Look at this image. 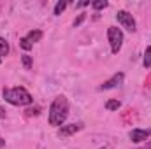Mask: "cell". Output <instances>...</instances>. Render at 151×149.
Returning a JSON list of instances; mask_svg holds the SVG:
<instances>
[{
    "label": "cell",
    "mask_w": 151,
    "mask_h": 149,
    "mask_svg": "<svg viewBox=\"0 0 151 149\" xmlns=\"http://www.w3.org/2000/svg\"><path fill=\"white\" fill-rule=\"evenodd\" d=\"M69 116V102L63 95L56 97L49 107V125L51 126H62Z\"/></svg>",
    "instance_id": "obj_1"
},
{
    "label": "cell",
    "mask_w": 151,
    "mask_h": 149,
    "mask_svg": "<svg viewBox=\"0 0 151 149\" xmlns=\"http://www.w3.org/2000/svg\"><path fill=\"white\" fill-rule=\"evenodd\" d=\"M2 93H4V98L12 105H30L34 102L32 95L23 86H16V88H11V90L5 88Z\"/></svg>",
    "instance_id": "obj_2"
},
{
    "label": "cell",
    "mask_w": 151,
    "mask_h": 149,
    "mask_svg": "<svg viewBox=\"0 0 151 149\" xmlns=\"http://www.w3.org/2000/svg\"><path fill=\"white\" fill-rule=\"evenodd\" d=\"M107 39L111 44V51L114 54H118V51L121 49V44H123V32L116 27H109L107 28Z\"/></svg>",
    "instance_id": "obj_3"
},
{
    "label": "cell",
    "mask_w": 151,
    "mask_h": 149,
    "mask_svg": "<svg viewBox=\"0 0 151 149\" xmlns=\"http://www.w3.org/2000/svg\"><path fill=\"white\" fill-rule=\"evenodd\" d=\"M116 18H118V23H119L123 28H127L128 32H135V19H134V16H132L130 12H127V11H118Z\"/></svg>",
    "instance_id": "obj_4"
},
{
    "label": "cell",
    "mask_w": 151,
    "mask_h": 149,
    "mask_svg": "<svg viewBox=\"0 0 151 149\" xmlns=\"http://www.w3.org/2000/svg\"><path fill=\"white\" fill-rule=\"evenodd\" d=\"M151 135V130L150 128H135V130H132L130 132V140L132 142H135V144H139V142H142V140H146L148 137Z\"/></svg>",
    "instance_id": "obj_5"
},
{
    "label": "cell",
    "mask_w": 151,
    "mask_h": 149,
    "mask_svg": "<svg viewBox=\"0 0 151 149\" xmlns=\"http://www.w3.org/2000/svg\"><path fill=\"white\" fill-rule=\"evenodd\" d=\"M123 77L125 75L121 74V72H118V74H114L111 79H107L104 84H100V90H111V88H116V86H119L121 82H123Z\"/></svg>",
    "instance_id": "obj_6"
},
{
    "label": "cell",
    "mask_w": 151,
    "mask_h": 149,
    "mask_svg": "<svg viewBox=\"0 0 151 149\" xmlns=\"http://www.w3.org/2000/svg\"><path fill=\"white\" fill-rule=\"evenodd\" d=\"M83 128V125H76V123H70V125H65V126H62L60 130H58V135L60 137H69V135H74L76 132H79Z\"/></svg>",
    "instance_id": "obj_7"
},
{
    "label": "cell",
    "mask_w": 151,
    "mask_h": 149,
    "mask_svg": "<svg viewBox=\"0 0 151 149\" xmlns=\"http://www.w3.org/2000/svg\"><path fill=\"white\" fill-rule=\"evenodd\" d=\"M27 39H28L32 44H34V42H39V40L42 39V32H40V30H32V32L28 34V37H27Z\"/></svg>",
    "instance_id": "obj_8"
},
{
    "label": "cell",
    "mask_w": 151,
    "mask_h": 149,
    "mask_svg": "<svg viewBox=\"0 0 151 149\" xmlns=\"http://www.w3.org/2000/svg\"><path fill=\"white\" fill-rule=\"evenodd\" d=\"M121 107V102L119 100H107V104H106V109L107 111H118Z\"/></svg>",
    "instance_id": "obj_9"
},
{
    "label": "cell",
    "mask_w": 151,
    "mask_h": 149,
    "mask_svg": "<svg viewBox=\"0 0 151 149\" xmlns=\"http://www.w3.org/2000/svg\"><path fill=\"white\" fill-rule=\"evenodd\" d=\"M21 62H23V67H25L27 70H32V67H34V62H32V58H30L28 54H23V56H21Z\"/></svg>",
    "instance_id": "obj_10"
},
{
    "label": "cell",
    "mask_w": 151,
    "mask_h": 149,
    "mask_svg": "<svg viewBox=\"0 0 151 149\" xmlns=\"http://www.w3.org/2000/svg\"><path fill=\"white\" fill-rule=\"evenodd\" d=\"M7 53H9V44H7V40H5V39L0 37V58H2V56H5Z\"/></svg>",
    "instance_id": "obj_11"
},
{
    "label": "cell",
    "mask_w": 151,
    "mask_h": 149,
    "mask_svg": "<svg viewBox=\"0 0 151 149\" xmlns=\"http://www.w3.org/2000/svg\"><path fill=\"white\" fill-rule=\"evenodd\" d=\"M91 7L95 11H100V9H106L107 7V2L106 0H95V2H91Z\"/></svg>",
    "instance_id": "obj_12"
},
{
    "label": "cell",
    "mask_w": 151,
    "mask_h": 149,
    "mask_svg": "<svg viewBox=\"0 0 151 149\" xmlns=\"http://www.w3.org/2000/svg\"><path fill=\"white\" fill-rule=\"evenodd\" d=\"M65 7H67V2L60 0V2H58V4L55 5V14H56V16H60V14H62V12L65 11Z\"/></svg>",
    "instance_id": "obj_13"
},
{
    "label": "cell",
    "mask_w": 151,
    "mask_h": 149,
    "mask_svg": "<svg viewBox=\"0 0 151 149\" xmlns=\"http://www.w3.org/2000/svg\"><path fill=\"white\" fill-rule=\"evenodd\" d=\"M144 67H146V69L151 67V46L146 47V53H144Z\"/></svg>",
    "instance_id": "obj_14"
},
{
    "label": "cell",
    "mask_w": 151,
    "mask_h": 149,
    "mask_svg": "<svg viewBox=\"0 0 151 149\" xmlns=\"http://www.w3.org/2000/svg\"><path fill=\"white\" fill-rule=\"evenodd\" d=\"M19 46H21L25 51H30V49L34 47V44H32V42H30L27 37H25V39H19Z\"/></svg>",
    "instance_id": "obj_15"
},
{
    "label": "cell",
    "mask_w": 151,
    "mask_h": 149,
    "mask_svg": "<svg viewBox=\"0 0 151 149\" xmlns=\"http://www.w3.org/2000/svg\"><path fill=\"white\" fill-rule=\"evenodd\" d=\"M84 18H86L84 14H79V16H77V18L74 19V27H79V25H81V23L84 21Z\"/></svg>",
    "instance_id": "obj_16"
},
{
    "label": "cell",
    "mask_w": 151,
    "mask_h": 149,
    "mask_svg": "<svg viewBox=\"0 0 151 149\" xmlns=\"http://www.w3.org/2000/svg\"><path fill=\"white\" fill-rule=\"evenodd\" d=\"M39 112H40V109H39V107H34V109H27V114H28V116H37Z\"/></svg>",
    "instance_id": "obj_17"
},
{
    "label": "cell",
    "mask_w": 151,
    "mask_h": 149,
    "mask_svg": "<svg viewBox=\"0 0 151 149\" xmlns=\"http://www.w3.org/2000/svg\"><path fill=\"white\" fill-rule=\"evenodd\" d=\"M0 117H5V109L4 107H0Z\"/></svg>",
    "instance_id": "obj_18"
},
{
    "label": "cell",
    "mask_w": 151,
    "mask_h": 149,
    "mask_svg": "<svg viewBox=\"0 0 151 149\" xmlns=\"http://www.w3.org/2000/svg\"><path fill=\"white\" fill-rule=\"evenodd\" d=\"M4 146H5V140H4V139H0V148H4Z\"/></svg>",
    "instance_id": "obj_19"
},
{
    "label": "cell",
    "mask_w": 151,
    "mask_h": 149,
    "mask_svg": "<svg viewBox=\"0 0 151 149\" xmlns=\"http://www.w3.org/2000/svg\"><path fill=\"white\" fill-rule=\"evenodd\" d=\"M144 149H151V142H148V144H146V148Z\"/></svg>",
    "instance_id": "obj_20"
},
{
    "label": "cell",
    "mask_w": 151,
    "mask_h": 149,
    "mask_svg": "<svg viewBox=\"0 0 151 149\" xmlns=\"http://www.w3.org/2000/svg\"><path fill=\"white\" fill-rule=\"evenodd\" d=\"M0 63H2V58H0Z\"/></svg>",
    "instance_id": "obj_21"
}]
</instances>
